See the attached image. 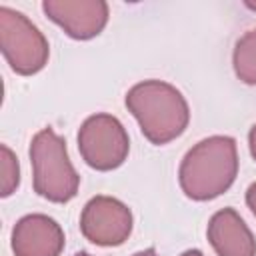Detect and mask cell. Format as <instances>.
<instances>
[{"label":"cell","mask_w":256,"mask_h":256,"mask_svg":"<svg viewBox=\"0 0 256 256\" xmlns=\"http://www.w3.org/2000/svg\"><path fill=\"white\" fill-rule=\"evenodd\" d=\"M0 48L10 68L20 76L40 72L50 56L48 40L40 28L8 6H0Z\"/></svg>","instance_id":"277c9868"},{"label":"cell","mask_w":256,"mask_h":256,"mask_svg":"<svg viewBox=\"0 0 256 256\" xmlns=\"http://www.w3.org/2000/svg\"><path fill=\"white\" fill-rule=\"evenodd\" d=\"M206 236L218 256H256V238L234 208L214 212Z\"/></svg>","instance_id":"9c48e42d"},{"label":"cell","mask_w":256,"mask_h":256,"mask_svg":"<svg viewBox=\"0 0 256 256\" xmlns=\"http://www.w3.org/2000/svg\"><path fill=\"white\" fill-rule=\"evenodd\" d=\"M74 256H92V254H88V252H78V254H74Z\"/></svg>","instance_id":"e0dca14e"},{"label":"cell","mask_w":256,"mask_h":256,"mask_svg":"<svg viewBox=\"0 0 256 256\" xmlns=\"http://www.w3.org/2000/svg\"><path fill=\"white\" fill-rule=\"evenodd\" d=\"M134 218L130 208L112 196L98 194L90 198L80 214L82 236L96 246H120L132 234Z\"/></svg>","instance_id":"8992f818"},{"label":"cell","mask_w":256,"mask_h":256,"mask_svg":"<svg viewBox=\"0 0 256 256\" xmlns=\"http://www.w3.org/2000/svg\"><path fill=\"white\" fill-rule=\"evenodd\" d=\"M42 10L74 40L96 38L110 16V8L102 0H46Z\"/></svg>","instance_id":"52a82bcc"},{"label":"cell","mask_w":256,"mask_h":256,"mask_svg":"<svg viewBox=\"0 0 256 256\" xmlns=\"http://www.w3.org/2000/svg\"><path fill=\"white\" fill-rule=\"evenodd\" d=\"M126 108L136 118L144 138L156 146L184 134L190 122V106L182 92L164 80H142L126 92Z\"/></svg>","instance_id":"7a4b0ae2"},{"label":"cell","mask_w":256,"mask_h":256,"mask_svg":"<svg viewBox=\"0 0 256 256\" xmlns=\"http://www.w3.org/2000/svg\"><path fill=\"white\" fill-rule=\"evenodd\" d=\"M32 184L38 196L54 204L70 202L80 188V176L70 162L62 136L50 126L34 134L30 142Z\"/></svg>","instance_id":"3957f363"},{"label":"cell","mask_w":256,"mask_h":256,"mask_svg":"<svg viewBox=\"0 0 256 256\" xmlns=\"http://www.w3.org/2000/svg\"><path fill=\"white\" fill-rule=\"evenodd\" d=\"M62 250L64 230L46 214H26L12 228L14 256H60Z\"/></svg>","instance_id":"ba28073f"},{"label":"cell","mask_w":256,"mask_h":256,"mask_svg":"<svg viewBox=\"0 0 256 256\" xmlns=\"http://www.w3.org/2000/svg\"><path fill=\"white\" fill-rule=\"evenodd\" d=\"M232 66L240 82L256 86V28L246 30L236 40L232 52Z\"/></svg>","instance_id":"30bf717a"},{"label":"cell","mask_w":256,"mask_h":256,"mask_svg":"<svg viewBox=\"0 0 256 256\" xmlns=\"http://www.w3.org/2000/svg\"><path fill=\"white\" fill-rule=\"evenodd\" d=\"M248 148H250L252 158L256 160V124H252L250 132H248Z\"/></svg>","instance_id":"4fadbf2b"},{"label":"cell","mask_w":256,"mask_h":256,"mask_svg":"<svg viewBox=\"0 0 256 256\" xmlns=\"http://www.w3.org/2000/svg\"><path fill=\"white\" fill-rule=\"evenodd\" d=\"M180 256H204L200 250H196V248H192V250H186V252H182Z\"/></svg>","instance_id":"9a60e30c"},{"label":"cell","mask_w":256,"mask_h":256,"mask_svg":"<svg viewBox=\"0 0 256 256\" xmlns=\"http://www.w3.org/2000/svg\"><path fill=\"white\" fill-rule=\"evenodd\" d=\"M246 204L252 210V214L256 216V182H252L248 186V190H246Z\"/></svg>","instance_id":"7c38bea8"},{"label":"cell","mask_w":256,"mask_h":256,"mask_svg":"<svg viewBox=\"0 0 256 256\" xmlns=\"http://www.w3.org/2000/svg\"><path fill=\"white\" fill-rule=\"evenodd\" d=\"M132 256H158V252L154 248H146V250H140V252H136Z\"/></svg>","instance_id":"5bb4252c"},{"label":"cell","mask_w":256,"mask_h":256,"mask_svg":"<svg viewBox=\"0 0 256 256\" xmlns=\"http://www.w3.org/2000/svg\"><path fill=\"white\" fill-rule=\"evenodd\" d=\"M238 176V146L232 136L216 134L194 144L182 158L178 182L182 192L196 202L224 194Z\"/></svg>","instance_id":"6da1fadb"},{"label":"cell","mask_w":256,"mask_h":256,"mask_svg":"<svg viewBox=\"0 0 256 256\" xmlns=\"http://www.w3.org/2000/svg\"><path fill=\"white\" fill-rule=\"evenodd\" d=\"M78 152L90 168L110 172L128 158L130 138L116 116L98 112L82 122L78 130Z\"/></svg>","instance_id":"5b68a950"},{"label":"cell","mask_w":256,"mask_h":256,"mask_svg":"<svg viewBox=\"0 0 256 256\" xmlns=\"http://www.w3.org/2000/svg\"><path fill=\"white\" fill-rule=\"evenodd\" d=\"M244 4H246V8H250V10H254V12H256V0H246Z\"/></svg>","instance_id":"2e32d148"},{"label":"cell","mask_w":256,"mask_h":256,"mask_svg":"<svg viewBox=\"0 0 256 256\" xmlns=\"http://www.w3.org/2000/svg\"><path fill=\"white\" fill-rule=\"evenodd\" d=\"M20 184V164L16 154L2 144L0 146V196L8 198L10 194L16 192Z\"/></svg>","instance_id":"8fae6325"}]
</instances>
